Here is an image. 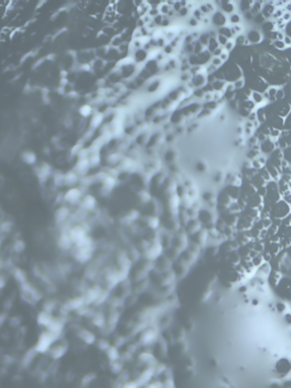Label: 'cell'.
Segmentation results:
<instances>
[{
    "instance_id": "6da1fadb",
    "label": "cell",
    "mask_w": 291,
    "mask_h": 388,
    "mask_svg": "<svg viewBox=\"0 0 291 388\" xmlns=\"http://www.w3.org/2000/svg\"><path fill=\"white\" fill-rule=\"evenodd\" d=\"M53 335H56V334H53V333H52V332L43 333L40 337L39 341H38V344H37L36 350L40 351V352H45L46 350H48V348L50 347V344L53 343V341H54Z\"/></svg>"
},
{
    "instance_id": "7a4b0ae2",
    "label": "cell",
    "mask_w": 291,
    "mask_h": 388,
    "mask_svg": "<svg viewBox=\"0 0 291 388\" xmlns=\"http://www.w3.org/2000/svg\"><path fill=\"white\" fill-rule=\"evenodd\" d=\"M276 288L279 290H281L279 294L282 298H288L291 299V280L290 279H281L279 284L276 286Z\"/></svg>"
},
{
    "instance_id": "3957f363",
    "label": "cell",
    "mask_w": 291,
    "mask_h": 388,
    "mask_svg": "<svg viewBox=\"0 0 291 388\" xmlns=\"http://www.w3.org/2000/svg\"><path fill=\"white\" fill-rule=\"evenodd\" d=\"M89 167H90V164L87 158H79L73 171L77 173L79 176L85 175L87 173V170L89 169Z\"/></svg>"
},
{
    "instance_id": "277c9868",
    "label": "cell",
    "mask_w": 291,
    "mask_h": 388,
    "mask_svg": "<svg viewBox=\"0 0 291 388\" xmlns=\"http://www.w3.org/2000/svg\"><path fill=\"white\" fill-rule=\"evenodd\" d=\"M81 196H82V192L80 189L71 188L66 192L65 196H64V199L67 202H69V203L73 204V203H77V202L81 199Z\"/></svg>"
},
{
    "instance_id": "5b68a950",
    "label": "cell",
    "mask_w": 291,
    "mask_h": 388,
    "mask_svg": "<svg viewBox=\"0 0 291 388\" xmlns=\"http://www.w3.org/2000/svg\"><path fill=\"white\" fill-rule=\"evenodd\" d=\"M50 170H52V168L48 163H43L36 169V174L39 179L46 180L50 175Z\"/></svg>"
},
{
    "instance_id": "8992f818",
    "label": "cell",
    "mask_w": 291,
    "mask_h": 388,
    "mask_svg": "<svg viewBox=\"0 0 291 388\" xmlns=\"http://www.w3.org/2000/svg\"><path fill=\"white\" fill-rule=\"evenodd\" d=\"M104 120V116L101 113H94L93 115L90 117V120H89V126L91 130H94L96 128H98L99 126L101 125V123Z\"/></svg>"
},
{
    "instance_id": "52a82bcc",
    "label": "cell",
    "mask_w": 291,
    "mask_h": 388,
    "mask_svg": "<svg viewBox=\"0 0 291 388\" xmlns=\"http://www.w3.org/2000/svg\"><path fill=\"white\" fill-rule=\"evenodd\" d=\"M277 371L280 374H286L291 370V362H289L287 359H280L277 361Z\"/></svg>"
},
{
    "instance_id": "ba28073f",
    "label": "cell",
    "mask_w": 291,
    "mask_h": 388,
    "mask_svg": "<svg viewBox=\"0 0 291 388\" xmlns=\"http://www.w3.org/2000/svg\"><path fill=\"white\" fill-rule=\"evenodd\" d=\"M79 180V175L74 171H70L65 175L64 179V184L68 185V186H73Z\"/></svg>"
},
{
    "instance_id": "9c48e42d",
    "label": "cell",
    "mask_w": 291,
    "mask_h": 388,
    "mask_svg": "<svg viewBox=\"0 0 291 388\" xmlns=\"http://www.w3.org/2000/svg\"><path fill=\"white\" fill-rule=\"evenodd\" d=\"M81 207L86 211H91L95 207V199L93 196L87 195L82 200Z\"/></svg>"
},
{
    "instance_id": "30bf717a",
    "label": "cell",
    "mask_w": 291,
    "mask_h": 388,
    "mask_svg": "<svg viewBox=\"0 0 291 388\" xmlns=\"http://www.w3.org/2000/svg\"><path fill=\"white\" fill-rule=\"evenodd\" d=\"M88 161H89L90 166H97L101 162V156L99 151L97 150H91L89 154H88Z\"/></svg>"
},
{
    "instance_id": "8fae6325",
    "label": "cell",
    "mask_w": 291,
    "mask_h": 388,
    "mask_svg": "<svg viewBox=\"0 0 291 388\" xmlns=\"http://www.w3.org/2000/svg\"><path fill=\"white\" fill-rule=\"evenodd\" d=\"M22 159L26 164H30L31 165V164L36 163L37 157H36V154L34 153L27 150V151H24V153L22 154Z\"/></svg>"
},
{
    "instance_id": "7c38bea8",
    "label": "cell",
    "mask_w": 291,
    "mask_h": 388,
    "mask_svg": "<svg viewBox=\"0 0 291 388\" xmlns=\"http://www.w3.org/2000/svg\"><path fill=\"white\" fill-rule=\"evenodd\" d=\"M79 114L83 117L86 119V117H91L92 115H93V109H92V107L90 106V105L85 104V105H83V106L80 107Z\"/></svg>"
},
{
    "instance_id": "4fadbf2b",
    "label": "cell",
    "mask_w": 291,
    "mask_h": 388,
    "mask_svg": "<svg viewBox=\"0 0 291 388\" xmlns=\"http://www.w3.org/2000/svg\"><path fill=\"white\" fill-rule=\"evenodd\" d=\"M281 280V275L280 274L279 271H272V273L269 274V280H270V284L274 287L279 284V282Z\"/></svg>"
},
{
    "instance_id": "5bb4252c",
    "label": "cell",
    "mask_w": 291,
    "mask_h": 388,
    "mask_svg": "<svg viewBox=\"0 0 291 388\" xmlns=\"http://www.w3.org/2000/svg\"><path fill=\"white\" fill-rule=\"evenodd\" d=\"M52 321H53L52 317H50V315L47 313H42L39 316H38V323L41 324V325H44V326L48 327Z\"/></svg>"
},
{
    "instance_id": "9a60e30c",
    "label": "cell",
    "mask_w": 291,
    "mask_h": 388,
    "mask_svg": "<svg viewBox=\"0 0 291 388\" xmlns=\"http://www.w3.org/2000/svg\"><path fill=\"white\" fill-rule=\"evenodd\" d=\"M179 205H180V197L176 193L172 194V196L169 199V207L171 211H174V210L177 211L179 208Z\"/></svg>"
},
{
    "instance_id": "2e32d148",
    "label": "cell",
    "mask_w": 291,
    "mask_h": 388,
    "mask_svg": "<svg viewBox=\"0 0 291 388\" xmlns=\"http://www.w3.org/2000/svg\"><path fill=\"white\" fill-rule=\"evenodd\" d=\"M80 337H81L82 340L83 341H86V344H92L95 341V337L92 335L90 332L86 331V330H83V331L81 332V335H80Z\"/></svg>"
},
{
    "instance_id": "e0dca14e",
    "label": "cell",
    "mask_w": 291,
    "mask_h": 388,
    "mask_svg": "<svg viewBox=\"0 0 291 388\" xmlns=\"http://www.w3.org/2000/svg\"><path fill=\"white\" fill-rule=\"evenodd\" d=\"M158 10H159V14L160 15H162L164 17H167L168 14L170 13V11L172 10V7H170L169 5H168L166 1H162L161 4H160L159 7H158Z\"/></svg>"
},
{
    "instance_id": "ac0fdd59",
    "label": "cell",
    "mask_w": 291,
    "mask_h": 388,
    "mask_svg": "<svg viewBox=\"0 0 291 388\" xmlns=\"http://www.w3.org/2000/svg\"><path fill=\"white\" fill-rule=\"evenodd\" d=\"M107 354H108L110 359L113 360V361H116L117 358H119V351H117V349L116 347H108Z\"/></svg>"
},
{
    "instance_id": "d6986e66",
    "label": "cell",
    "mask_w": 291,
    "mask_h": 388,
    "mask_svg": "<svg viewBox=\"0 0 291 388\" xmlns=\"http://www.w3.org/2000/svg\"><path fill=\"white\" fill-rule=\"evenodd\" d=\"M121 158H122L121 154H120V153H112V154L108 155L107 160H108V162L110 164H116L117 162H120V160H121Z\"/></svg>"
},
{
    "instance_id": "ffe728a7",
    "label": "cell",
    "mask_w": 291,
    "mask_h": 388,
    "mask_svg": "<svg viewBox=\"0 0 291 388\" xmlns=\"http://www.w3.org/2000/svg\"><path fill=\"white\" fill-rule=\"evenodd\" d=\"M154 338H155V333L153 332V331H147V333H145L144 334V336H143V340H144V341L143 343L144 344H150L151 341H153L154 340Z\"/></svg>"
},
{
    "instance_id": "44dd1931",
    "label": "cell",
    "mask_w": 291,
    "mask_h": 388,
    "mask_svg": "<svg viewBox=\"0 0 291 388\" xmlns=\"http://www.w3.org/2000/svg\"><path fill=\"white\" fill-rule=\"evenodd\" d=\"M149 225H150V227H151V228H153V229L157 228L158 225H159V219H158V217H150L149 218Z\"/></svg>"
},
{
    "instance_id": "7402d4cb",
    "label": "cell",
    "mask_w": 291,
    "mask_h": 388,
    "mask_svg": "<svg viewBox=\"0 0 291 388\" xmlns=\"http://www.w3.org/2000/svg\"><path fill=\"white\" fill-rule=\"evenodd\" d=\"M251 262H252V264H253V266H260V265L264 262V258H263V256L255 255L251 258Z\"/></svg>"
},
{
    "instance_id": "603a6c76",
    "label": "cell",
    "mask_w": 291,
    "mask_h": 388,
    "mask_svg": "<svg viewBox=\"0 0 291 388\" xmlns=\"http://www.w3.org/2000/svg\"><path fill=\"white\" fill-rule=\"evenodd\" d=\"M67 213H68V211H67V209H65V208H61V209H59L57 211V213H56V217L58 218V219H64L66 217H67Z\"/></svg>"
},
{
    "instance_id": "cb8c5ba5",
    "label": "cell",
    "mask_w": 291,
    "mask_h": 388,
    "mask_svg": "<svg viewBox=\"0 0 291 388\" xmlns=\"http://www.w3.org/2000/svg\"><path fill=\"white\" fill-rule=\"evenodd\" d=\"M91 64H89V63H87V62H83V63H82L81 65H80V67H79V70L81 71V72H89V71L91 70Z\"/></svg>"
},
{
    "instance_id": "d4e9b609",
    "label": "cell",
    "mask_w": 291,
    "mask_h": 388,
    "mask_svg": "<svg viewBox=\"0 0 291 388\" xmlns=\"http://www.w3.org/2000/svg\"><path fill=\"white\" fill-rule=\"evenodd\" d=\"M164 19H165V17L159 14L156 17H154V18L153 19V23L156 24V26L159 27V26H161V25H162V23H163Z\"/></svg>"
},
{
    "instance_id": "484cf974",
    "label": "cell",
    "mask_w": 291,
    "mask_h": 388,
    "mask_svg": "<svg viewBox=\"0 0 291 388\" xmlns=\"http://www.w3.org/2000/svg\"><path fill=\"white\" fill-rule=\"evenodd\" d=\"M61 349H63V348L60 347L53 349V352H52V355L53 356V358H59L60 356H62L63 354H64V350L61 351Z\"/></svg>"
},
{
    "instance_id": "4316f807",
    "label": "cell",
    "mask_w": 291,
    "mask_h": 388,
    "mask_svg": "<svg viewBox=\"0 0 291 388\" xmlns=\"http://www.w3.org/2000/svg\"><path fill=\"white\" fill-rule=\"evenodd\" d=\"M139 196H140V199H141V201H143V202H149L150 200V195L149 193H147V191H141L140 193H139Z\"/></svg>"
},
{
    "instance_id": "83f0119b",
    "label": "cell",
    "mask_w": 291,
    "mask_h": 388,
    "mask_svg": "<svg viewBox=\"0 0 291 388\" xmlns=\"http://www.w3.org/2000/svg\"><path fill=\"white\" fill-rule=\"evenodd\" d=\"M222 62L223 61L220 59V57H214L213 59H212V61H211V64L216 67V68H217V67H219V66L222 64Z\"/></svg>"
},
{
    "instance_id": "f1b7e54d",
    "label": "cell",
    "mask_w": 291,
    "mask_h": 388,
    "mask_svg": "<svg viewBox=\"0 0 291 388\" xmlns=\"http://www.w3.org/2000/svg\"><path fill=\"white\" fill-rule=\"evenodd\" d=\"M147 15H149L150 18H154V17H156L157 15H159V10H158V8H153V7H150V11H149V13H147Z\"/></svg>"
},
{
    "instance_id": "f546056e",
    "label": "cell",
    "mask_w": 291,
    "mask_h": 388,
    "mask_svg": "<svg viewBox=\"0 0 291 388\" xmlns=\"http://www.w3.org/2000/svg\"><path fill=\"white\" fill-rule=\"evenodd\" d=\"M217 42H218V44H221V45H224L225 46V44L228 42V39L225 37V36H223V35H221V34H219L218 36H217Z\"/></svg>"
},
{
    "instance_id": "4dcf8cb0",
    "label": "cell",
    "mask_w": 291,
    "mask_h": 388,
    "mask_svg": "<svg viewBox=\"0 0 291 388\" xmlns=\"http://www.w3.org/2000/svg\"><path fill=\"white\" fill-rule=\"evenodd\" d=\"M188 13H189V9L187 7H183L182 9H180V11H179V13L178 14L180 16V17H185V16H187L188 15Z\"/></svg>"
},
{
    "instance_id": "1f68e13d",
    "label": "cell",
    "mask_w": 291,
    "mask_h": 388,
    "mask_svg": "<svg viewBox=\"0 0 291 388\" xmlns=\"http://www.w3.org/2000/svg\"><path fill=\"white\" fill-rule=\"evenodd\" d=\"M276 308L280 313H282V311H284V310H285V305L283 303H277L276 305Z\"/></svg>"
},
{
    "instance_id": "d6a6232c",
    "label": "cell",
    "mask_w": 291,
    "mask_h": 388,
    "mask_svg": "<svg viewBox=\"0 0 291 388\" xmlns=\"http://www.w3.org/2000/svg\"><path fill=\"white\" fill-rule=\"evenodd\" d=\"M233 46H234L233 42H232V41H228V42H227V43L225 44V49H226V50H231L232 49H233Z\"/></svg>"
},
{
    "instance_id": "836d02e7",
    "label": "cell",
    "mask_w": 291,
    "mask_h": 388,
    "mask_svg": "<svg viewBox=\"0 0 291 388\" xmlns=\"http://www.w3.org/2000/svg\"><path fill=\"white\" fill-rule=\"evenodd\" d=\"M197 23H198V20L195 18H191L190 20H189V24H190L191 26H196Z\"/></svg>"
},
{
    "instance_id": "e575fe53",
    "label": "cell",
    "mask_w": 291,
    "mask_h": 388,
    "mask_svg": "<svg viewBox=\"0 0 291 388\" xmlns=\"http://www.w3.org/2000/svg\"><path fill=\"white\" fill-rule=\"evenodd\" d=\"M220 59L222 60V61H226L227 60V58H228V54H227V53H225V52H222V53L220 54Z\"/></svg>"
},
{
    "instance_id": "d590c367",
    "label": "cell",
    "mask_w": 291,
    "mask_h": 388,
    "mask_svg": "<svg viewBox=\"0 0 291 388\" xmlns=\"http://www.w3.org/2000/svg\"><path fill=\"white\" fill-rule=\"evenodd\" d=\"M230 20L232 23H237V22L239 20V17L237 16V15H233L231 17V19H230Z\"/></svg>"
},
{
    "instance_id": "8d00e7d4",
    "label": "cell",
    "mask_w": 291,
    "mask_h": 388,
    "mask_svg": "<svg viewBox=\"0 0 291 388\" xmlns=\"http://www.w3.org/2000/svg\"><path fill=\"white\" fill-rule=\"evenodd\" d=\"M285 320L288 324H291V314H285Z\"/></svg>"
},
{
    "instance_id": "74e56055",
    "label": "cell",
    "mask_w": 291,
    "mask_h": 388,
    "mask_svg": "<svg viewBox=\"0 0 291 388\" xmlns=\"http://www.w3.org/2000/svg\"><path fill=\"white\" fill-rule=\"evenodd\" d=\"M243 86V81H240V82H236L235 83V87H242Z\"/></svg>"
},
{
    "instance_id": "f35d334b",
    "label": "cell",
    "mask_w": 291,
    "mask_h": 388,
    "mask_svg": "<svg viewBox=\"0 0 291 388\" xmlns=\"http://www.w3.org/2000/svg\"><path fill=\"white\" fill-rule=\"evenodd\" d=\"M284 41H285V43L286 44H290L291 43V40L289 39L288 37H285V39H284Z\"/></svg>"
}]
</instances>
